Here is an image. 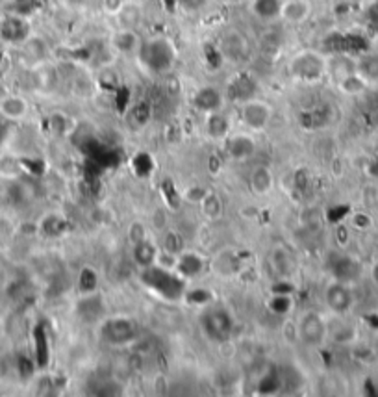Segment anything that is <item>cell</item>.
Masks as SVG:
<instances>
[{"mask_svg":"<svg viewBox=\"0 0 378 397\" xmlns=\"http://www.w3.org/2000/svg\"><path fill=\"white\" fill-rule=\"evenodd\" d=\"M135 60L146 75L165 77L173 71L179 61V49L171 38L163 33H154L141 41Z\"/></svg>","mask_w":378,"mask_h":397,"instance_id":"1","label":"cell"},{"mask_svg":"<svg viewBox=\"0 0 378 397\" xmlns=\"http://www.w3.org/2000/svg\"><path fill=\"white\" fill-rule=\"evenodd\" d=\"M139 280L154 297L163 303H179L184 301L188 292V280L174 271L173 267L154 264L139 269Z\"/></svg>","mask_w":378,"mask_h":397,"instance_id":"2","label":"cell"},{"mask_svg":"<svg viewBox=\"0 0 378 397\" xmlns=\"http://www.w3.org/2000/svg\"><path fill=\"white\" fill-rule=\"evenodd\" d=\"M286 71L293 82L314 86L328 73V54L323 50L303 49L287 60Z\"/></svg>","mask_w":378,"mask_h":397,"instance_id":"3","label":"cell"},{"mask_svg":"<svg viewBox=\"0 0 378 397\" xmlns=\"http://www.w3.org/2000/svg\"><path fill=\"white\" fill-rule=\"evenodd\" d=\"M199 325L202 334L211 343H217V345L230 342L234 338V332H236V320H234L232 312L221 303H216V301H211L210 305L202 306Z\"/></svg>","mask_w":378,"mask_h":397,"instance_id":"4","label":"cell"},{"mask_svg":"<svg viewBox=\"0 0 378 397\" xmlns=\"http://www.w3.org/2000/svg\"><path fill=\"white\" fill-rule=\"evenodd\" d=\"M139 338V325L130 316H108L98 323V340L108 347H128Z\"/></svg>","mask_w":378,"mask_h":397,"instance_id":"5","label":"cell"},{"mask_svg":"<svg viewBox=\"0 0 378 397\" xmlns=\"http://www.w3.org/2000/svg\"><path fill=\"white\" fill-rule=\"evenodd\" d=\"M295 331L301 345L308 349H315L323 345L324 340L328 338V321L317 310L303 312L298 320L295 321Z\"/></svg>","mask_w":378,"mask_h":397,"instance_id":"6","label":"cell"},{"mask_svg":"<svg viewBox=\"0 0 378 397\" xmlns=\"http://www.w3.org/2000/svg\"><path fill=\"white\" fill-rule=\"evenodd\" d=\"M239 119L250 132H264L273 121V106L264 98H249L239 106Z\"/></svg>","mask_w":378,"mask_h":397,"instance_id":"7","label":"cell"},{"mask_svg":"<svg viewBox=\"0 0 378 397\" xmlns=\"http://www.w3.org/2000/svg\"><path fill=\"white\" fill-rule=\"evenodd\" d=\"M323 299L326 308L335 316H345L354 305V295H352L349 283H343V280H338V278L330 280L324 286Z\"/></svg>","mask_w":378,"mask_h":397,"instance_id":"8","label":"cell"},{"mask_svg":"<svg viewBox=\"0 0 378 397\" xmlns=\"http://www.w3.org/2000/svg\"><path fill=\"white\" fill-rule=\"evenodd\" d=\"M217 50L222 60L230 63H241L249 58V41L239 30H228L219 39Z\"/></svg>","mask_w":378,"mask_h":397,"instance_id":"9","label":"cell"},{"mask_svg":"<svg viewBox=\"0 0 378 397\" xmlns=\"http://www.w3.org/2000/svg\"><path fill=\"white\" fill-rule=\"evenodd\" d=\"M243 256L232 247H225V249L217 250L210 260V269L221 278L238 277L239 273L243 271Z\"/></svg>","mask_w":378,"mask_h":397,"instance_id":"10","label":"cell"},{"mask_svg":"<svg viewBox=\"0 0 378 397\" xmlns=\"http://www.w3.org/2000/svg\"><path fill=\"white\" fill-rule=\"evenodd\" d=\"M225 103H227V95L219 87L211 86V84L197 87L193 95H191V106L202 115L221 112L225 108Z\"/></svg>","mask_w":378,"mask_h":397,"instance_id":"11","label":"cell"},{"mask_svg":"<svg viewBox=\"0 0 378 397\" xmlns=\"http://www.w3.org/2000/svg\"><path fill=\"white\" fill-rule=\"evenodd\" d=\"M222 145H225L227 156L234 162H249L258 149L256 140L249 132H230Z\"/></svg>","mask_w":378,"mask_h":397,"instance_id":"12","label":"cell"},{"mask_svg":"<svg viewBox=\"0 0 378 397\" xmlns=\"http://www.w3.org/2000/svg\"><path fill=\"white\" fill-rule=\"evenodd\" d=\"M208 267H210V262L206 260L200 253L191 249H184L182 253L176 255L173 269L179 273V275H182L189 283V280H195V278H199L200 275H204Z\"/></svg>","mask_w":378,"mask_h":397,"instance_id":"13","label":"cell"},{"mask_svg":"<svg viewBox=\"0 0 378 397\" xmlns=\"http://www.w3.org/2000/svg\"><path fill=\"white\" fill-rule=\"evenodd\" d=\"M141 38L137 30L134 28H115L114 33L109 36V49L114 50L115 54L119 56H134L137 54V50L141 47Z\"/></svg>","mask_w":378,"mask_h":397,"instance_id":"14","label":"cell"},{"mask_svg":"<svg viewBox=\"0 0 378 397\" xmlns=\"http://www.w3.org/2000/svg\"><path fill=\"white\" fill-rule=\"evenodd\" d=\"M30 115V103L19 93H6L0 98V117L8 123H22Z\"/></svg>","mask_w":378,"mask_h":397,"instance_id":"15","label":"cell"},{"mask_svg":"<svg viewBox=\"0 0 378 397\" xmlns=\"http://www.w3.org/2000/svg\"><path fill=\"white\" fill-rule=\"evenodd\" d=\"M0 33H2L4 45H17L19 47L22 41H27L32 36V28L24 17L10 15L0 22Z\"/></svg>","mask_w":378,"mask_h":397,"instance_id":"16","label":"cell"},{"mask_svg":"<svg viewBox=\"0 0 378 397\" xmlns=\"http://www.w3.org/2000/svg\"><path fill=\"white\" fill-rule=\"evenodd\" d=\"M269 264L276 277L282 278V280H287L297 273V258L293 255V250L287 249L286 245L273 247L269 255Z\"/></svg>","mask_w":378,"mask_h":397,"instance_id":"17","label":"cell"},{"mask_svg":"<svg viewBox=\"0 0 378 397\" xmlns=\"http://www.w3.org/2000/svg\"><path fill=\"white\" fill-rule=\"evenodd\" d=\"M19 49H21V58L22 61L27 63L30 69L33 67L41 66L45 61L49 60V54H50V49L47 41L43 38H39V36H30L27 41H22L19 45Z\"/></svg>","mask_w":378,"mask_h":397,"instance_id":"18","label":"cell"},{"mask_svg":"<svg viewBox=\"0 0 378 397\" xmlns=\"http://www.w3.org/2000/svg\"><path fill=\"white\" fill-rule=\"evenodd\" d=\"M249 188L256 197L269 195L273 188H275V174H273L269 165L258 163V165L250 167Z\"/></svg>","mask_w":378,"mask_h":397,"instance_id":"19","label":"cell"},{"mask_svg":"<svg viewBox=\"0 0 378 397\" xmlns=\"http://www.w3.org/2000/svg\"><path fill=\"white\" fill-rule=\"evenodd\" d=\"M314 13L312 0H284L282 2V21L289 24H304Z\"/></svg>","mask_w":378,"mask_h":397,"instance_id":"20","label":"cell"},{"mask_svg":"<svg viewBox=\"0 0 378 397\" xmlns=\"http://www.w3.org/2000/svg\"><path fill=\"white\" fill-rule=\"evenodd\" d=\"M130 247H132V260L139 269L154 266L158 262V256H160V250H162L160 244H156L151 238L141 239V241L130 245Z\"/></svg>","mask_w":378,"mask_h":397,"instance_id":"21","label":"cell"},{"mask_svg":"<svg viewBox=\"0 0 378 397\" xmlns=\"http://www.w3.org/2000/svg\"><path fill=\"white\" fill-rule=\"evenodd\" d=\"M232 132L230 119L225 112H213V114L204 115V134L213 142H225L228 134Z\"/></svg>","mask_w":378,"mask_h":397,"instance_id":"22","label":"cell"},{"mask_svg":"<svg viewBox=\"0 0 378 397\" xmlns=\"http://www.w3.org/2000/svg\"><path fill=\"white\" fill-rule=\"evenodd\" d=\"M256 80H254L252 75L249 73H238L236 77H232V80L228 82V97L236 98L238 103H245L249 98H254V93H256Z\"/></svg>","mask_w":378,"mask_h":397,"instance_id":"23","label":"cell"},{"mask_svg":"<svg viewBox=\"0 0 378 397\" xmlns=\"http://www.w3.org/2000/svg\"><path fill=\"white\" fill-rule=\"evenodd\" d=\"M114 19L117 21L119 28H134V30H137L143 19H145V11H143V6L139 2L125 0V4L117 11V15Z\"/></svg>","mask_w":378,"mask_h":397,"instance_id":"24","label":"cell"},{"mask_svg":"<svg viewBox=\"0 0 378 397\" xmlns=\"http://www.w3.org/2000/svg\"><path fill=\"white\" fill-rule=\"evenodd\" d=\"M284 0H249L250 13L262 22H275L280 19Z\"/></svg>","mask_w":378,"mask_h":397,"instance_id":"25","label":"cell"},{"mask_svg":"<svg viewBox=\"0 0 378 397\" xmlns=\"http://www.w3.org/2000/svg\"><path fill=\"white\" fill-rule=\"evenodd\" d=\"M356 73L369 86L378 84V50L368 49L356 56Z\"/></svg>","mask_w":378,"mask_h":397,"instance_id":"26","label":"cell"},{"mask_svg":"<svg viewBox=\"0 0 378 397\" xmlns=\"http://www.w3.org/2000/svg\"><path fill=\"white\" fill-rule=\"evenodd\" d=\"M199 210H200V216H202L206 221L216 223V221L222 219V216H225V202H222L219 193L208 190V193L200 199Z\"/></svg>","mask_w":378,"mask_h":397,"instance_id":"27","label":"cell"},{"mask_svg":"<svg viewBox=\"0 0 378 397\" xmlns=\"http://www.w3.org/2000/svg\"><path fill=\"white\" fill-rule=\"evenodd\" d=\"M267 308H269L275 316H292L295 310V297H293L292 290L289 292H273L269 299H267Z\"/></svg>","mask_w":378,"mask_h":397,"instance_id":"28","label":"cell"},{"mask_svg":"<svg viewBox=\"0 0 378 397\" xmlns=\"http://www.w3.org/2000/svg\"><path fill=\"white\" fill-rule=\"evenodd\" d=\"M98 286H100V275L95 267L84 266L76 277V288L80 295H91L98 294Z\"/></svg>","mask_w":378,"mask_h":397,"instance_id":"29","label":"cell"},{"mask_svg":"<svg viewBox=\"0 0 378 397\" xmlns=\"http://www.w3.org/2000/svg\"><path fill=\"white\" fill-rule=\"evenodd\" d=\"M32 73L33 80H36V87H38L39 91H52L58 86V71L50 66L49 61L33 67Z\"/></svg>","mask_w":378,"mask_h":397,"instance_id":"30","label":"cell"},{"mask_svg":"<svg viewBox=\"0 0 378 397\" xmlns=\"http://www.w3.org/2000/svg\"><path fill=\"white\" fill-rule=\"evenodd\" d=\"M98 301V294H91V295H82L80 303H78V316L82 317L84 321H100L103 320V305L93 308V305Z\"/></svg>","mask_w":378,"mask_h":397,"instance_id":"31","label":"cell"},{"mask_svg":"<svg viewBox=\"0 0 378 397\" xmlns=\"http://www.w3.org/2000/svg\"><path fill=\"white\" fill-rule=\"evenodd\" d=\"M39 229L43 232L47 238H60L63 234L65 230H67V223H65V219L61 218L60 214H47L43 218V221L39 223Z\"/></svg>","mask_w":378,"mask_h":397,"instance_id":"32","label":"cell"},{"mask_svg":"<svg viewBox=\"0 0 378 397\" xmlns=\"http://www.w3.org/2000/svg\"><path fill=\"white\" fill-rule=\"evenodd\" d=\"M335 86H338V89H340L341 93H345V95H358V93H362L369 84L363 80L358 73H352V75H349L347 78L338 82Z\"/></svg>","mask_w":378,"mask_h":397,"instance_id":"33","label":"cell"},{"mask_svg":"<svg viewBox=\"0 0 378 397\" xmlns=\"http://www.w3.org/2000/svg\"><path fill=\"white\" fill-rule=\"evenodd\" d=\"M184 301L189 303V305H195V306H206L210 305L211 301H213V295L211 292L204 288H189L188 286V292L184 295Z\"/></svg>","mask_w":378,"mask_h":397,"instance_id":"34","label":"cell"},{"mask_svg":"<svg viewBox=\"0 0 378 397\" xmlns=\"http://www.w3.org/2000/svg\"><path fill=\"white\" fill-rule=\"evenodd\" d=\"M165 253H169V255L176 256L179 253H182V250L186 249L184 244H182V238H180L179 232H174V230H169L167 234L163 236V241L162 245H160Z\"/></svg>","mask_w":378,"mask_h":397,"instance_id":"35","label":"cell"},{"mask_svg":"<svg viewBox=\"0 0 378 397\" xmlns=\"http://www.w3.org/2000/svg\"><path fill=\"white\" fill-rule=\"evenodd\" d=\"M363 21H365V28H368L369 32L378 38V0H373V2L365 8Z\"/></svg>","mask_w":378,"mask_h":397,"instance_id":"36","label":"cell"},{"mask_svg":"<svg viewBox=\"0 0 378 397\" xmlns=\"http://www.w3.org/2000/svg\"><path fill=\"white\" fill-rule=\"evenodd\" d=\"M126 236H128L130 245H134V244H137V241H141V239L149 238V234H146V227L141 223V221H134V223H130Z\"/></svg>","mask_w":378,"mask_h":397,"instance_id":"37","label":"cell"},{"mask_svg":"<svg viewBox=\"0 0 378 397\" xmlns=\"http://www.w3.org/2000/svg\"><path fill=\"white\" fill-rule=\"evenodd\" d=\"M208 193V190H206L204 186H199V184H193L189 186V188H186V191L182 193V197H184L186 201L189 202H195V204H199L200 199Z\"/></svg>","mask_w":378,"mask_h":397,"instance_id":"38","label":"cell"},{"mask_svg":"<svg viewBox=\"0 0 378 397\" xmlns=\"http://www.w3.org/2000/svg\"><path fill=\"white\" fill-rule=\"evenodd\" d=\"M123 4H125V0H100V6H103L104 13L112 17L117 15V11L123 8Z\"/></svg>","mask_w":378,"mask_h":397,"instance_id":"39","label":"cell"},{"mask_svg":"<svg viewBox=\"0 0 378 397\" xmlns=\"http://www.w3.org/2000/svg\"><path fill=\"white\" fill-rule=\"evenodd\" d=\"M352 225H354L356 229H369V227H371V218H369V216H363V214H356V216L352 218Z\"/></svg>","mask_w":378,"mask_h":397,"instance_id":"40","label":"cell"},{"mask_svg":"<svg viewBox=\"0 0 378 397\" xmlns=\"http://www.w3.org/2000/svg\"><path fill=\"white\" fill-rule=\"evenodd\" d=\"M6 93H10V91H8V87H6V84H4V82L0 80V98L4 97Z\"/></svg>","mask_w":378,"mask_h":397,"instance_id":"41","label":"cell"},{"mask_svg":"<svg viewBox=\"0 0 378 397\" xmlns=\"http://www.w3.org/2000/svg\"><path fill=\"white\" fill-rule=\"evenodd\" d=\"M11 2H15V4H30L33 0H11Z\"/></svg>","mask_w":378,"mask_h":397,"instance_id":"42","label":"cell"},{"mask_svg":"<svg viewBox=\"0 0 378 397\" xmlns=\"http://www.w3.org/2000/svg\"><path fill=\"white\" fill-rule=\"evenodd\" d=\"M228 2H243V0H228Z\"/></svg>","mask_w":378,"mask_h":397,"instance_id":"43","label":"cell"},{"mask_svg":"<svg viewBox=\"0 0 378 397\" xmlns=\"http://www.w3.org/2000/svg\"><path fill=\"white\" fill-rule=\"evenodd\" d=\"M65 2H80V0H65Z\"/></svg>","mask_w":378,"mask_h":397,"instance_id":"44","label":"cell"}]
</instances>
